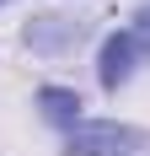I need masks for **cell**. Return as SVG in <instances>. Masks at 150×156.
I'll use <instances>...</instances> for the list:
<instances>
[{
	"label": "cell",
	"instance_id": "cell-1",
	"mask_svg": "<svg viewBox=\"0 0 150 156\" xmlns=\"http://www.w3.org/2000/svg\"><path fill=\"white\" fill-rule=\"evenodd\" d=\"M145 151V129L118 119H80L64 135V156H134Z\"/></svg>",
	"mask_w": 150,
	"mask_h": 156
},
{
	"label": "cell",
	"instance_id": "cell-2",
	"mask_svg": "<svg viewBox=\"0 0 150 156\" xmlns=\"http://www.w3.org/2000/svg\"><path fill=\"white\" fill-rule=\"evenodd\" d=\"M134 65H139L134 38H129V32H107V38H102V54H97V81H102V92H118V86H129Z\"/></svg>",
	"mask_w": 150,
	"mask_h": 156
},
{
	"label": "cell",
	"instance_id": "cell-3",
	"mask_svg": "<svg viewBox=\"0 0 150 156\" xmlns=\"http://www.w3.org/2000/svg\"><path fill=\"white\" fill-rule=\"evenodd\" d=\"M80 22H70V16H32L27 27H22V43L32 48V54H64V48L80 43Z\"/></svg>",
	"mask_w": 150,
	"mask_h": 156
},
{
	"label": "cell",
	"instance_id": "cell-4",
	"mask_svg": "<svg viewBox=\"0 0 150 156\" xmlns=\"http://www.w3.org/2000/svg\"><path fill=\"white\" fill-rule=\"evenodd\" d=\"M38 113L70 135L80 124V92H70V86H38Z\"/></svg>",
	"mask_w": 150,
	"mask_h": 156
},
{
	"label": "cell",
	"instance_id": "cell-5",
	"mask_svg": "<svg viewBox=\"0 0 150 156\" xmlns=\"http://www.w3.org/2000/svg\"><path fill=\"white\" fill-rule=\"evenodd\" d=\"M129 38H134V48H139V59H150V5H139L134 11V22H129Z\"/></svg>",
	"mask_w": 150,
	"mask_h": 156
},
{
	"label": "cell",
	"instance_id": "cell-6",
	"mask_svg": "<svg viewBox=\"0 0 150 156\" xmlns=\"http://www.w3.org/2000/svg\"><path fill=\"white\" fill-rule=\"evenodd\" d=\"M0 5H5V0H0Z\"/></svg>",
	"mask_w": 150,
	"mask_h": 156
}]
</instances>
